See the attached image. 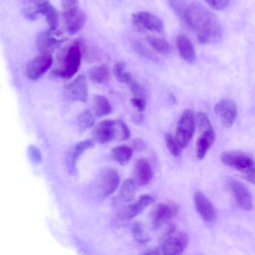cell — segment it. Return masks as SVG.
I'll return each mask as SVG.
<instances>
[{
    "mask_svg": "<svg viewBox=\"0 0 255 255\" xmlns=\"http://www.w3.org/2000/svg\"><path fill=\"white\" fill-rule=\"evenodd\" d=\"M177 15L201 44L213 43L220 39L222 31L217 19L202 5L185 2Z\"/></svg>",
    "mask_w": 255,
    "mask_h": 255,
    "instance_id": "1",
    "label": "cell"
},
{
    "mask_svg": "<svg viewBox=\"0 0 255 255\" xmlns=\"http://www.w3.org/2000/svg\"><path fill=\"white\" fill-rule=\"evenodd\" d=\"M220 159L224 164L240 172L245 180L255 184V161L250 155L242 151H225Z\"/></svg>",
    "mask_w": 255,
    "mask_h": 255,
    "instance_id": "2",
    "label": "cell"
},
{
    "mask_svg": "<svg viewBox=\"0 0 255 255\" xmlns=\"http://www.w3.org/2000/svg\"><path fill=\"white\" fill-rule=\"evenodd\" d=\"M82 52L78 42L70 46L60 58L59 64L54 70L55 75L68 79L79 70L81 63Z\"/></svg>",
    "mask_w": 255,
    "mask_h": 255,
    "instance_id": "3",
    "label": "cell"
},
{
    "mask_svg": "<svg viewBox=\"0 0 255 255\" xmlns=\"http://www.w3.org/2000/svg\"><path fill=\"white\" fill-rule=\"evenodd\" d=\"M195 116L191 109L182 113L176 127L175 139L181 148L186 147L191 141L196 128Z\"/></svg>",
    "mask_w": 255,
    "mask_h": 255,
    "instance_id": "4",
    "label": "cell"
},
{
    "mask_svg": "<svg viewBox=\"0 0 255 255\" xmlns=\"http://www.w3.org/2000/svg\"><path fill=\"white\" fill-rule=\"evenodd\" d=\"M133 26L139 31L161 33L164 26L162 20L157 16L147 11H139L131 16Z\"/></svg>",
    "mask_w": 255,
    "mask_h": 255,
    "instance_id": "5",
    "label": "cell"
},
{
    "mask_svg": "<svg viewBox=\"0 0 255 255\" xmlns=\"http://www.w3.org/2000/svg\"><path fill=\"white\" fill-rule=\"evenodd\" d=\"M120 125L119 120H105L99 123L93 131V137L97 142L106 143L119 139Z\"/></svg>",
    "mask_w": 255,
    "mask_h": 255,
    "instance_id": "6",
    "label": "cell"
},
{
    "mask_svg": "<svg viewBox=\"0 0 255 255\" xmlns=\"http://www.w3.org/2000/svg\"><path fill=\"white\" fill-rule=\"evenodd\" d=\"M63 95L69 101L85 102L88 96L86 77L83 75H80L66 85L64 88Z\"/></svg>",
    "mask_w": 255,
    "mask_h": 255,
    "instance_id": "7",
    "label": "cell"
},
{
    "mask_svg": "<svg viewBox=\"0 0 255 255\" xmlns=\"http://www.w3.org/2000/svg\"><path fill=\"white\" fill-rule=\"evenodd\" d=\"M53 62L51 54H41L31 60L26 66V75L32 80L42 77L51 68Z\"/></svg>",
    "mask_w": 255,
    "mask_h": 255,
    "instance_id": "8",
    "label": "cell"
},
{
    "mask_svg": "<svg viewBox=\"0 0 255 255\" xmlns=\"http://www.w3.org/2000/svg\"><path fill=\"white\" fill-rule=\"evenodd\" d=\"M214 113L225 128L231 127L234 123L237 116V108L232 100L224 99L216 104Z\"/></svg>",
    "mask_w": 255,
    "mask_h": 255,
    "instance_id": "9",
    "label": "cell"
},
{
    "mask_svg": "<svg viewBox=\"0 0 255 255\" xmlns=\"http://www.w3.org/2000/svg\"><path fill=\"white\" fill-rule=\"evenodd\" d=\"M177 212L174 205L161 203L156 205L151 213V220L154 229H159L168 223Z\"/></svg>",
    "mask_w": 255,
    "mask_h": 255,
    "instance_id": "10",
    "label": "cell"
},
{
    "mask_svg": "<svg viewBox=\"0 0 255 255\" xmlns=\"http://www.w3.org/2000/svg\"><path fill=\"white\" fill-rule=\"evenodd\" d=\"M189 238L184 233L176 236H168L163 242L160 249L162 254L177 255L182 254L187 246Z\"/></svg>",
    "mask_w": 255,
    "mask_h": 255,
    "instance_id": "11",
    "label": "cell"
},
{
    "mask_svg": "<svg viewBox=\"0 0 255 255\" xmlns=\"http://www.w3.org/2000/svg\"><path fill=\"white\" fill-rule=\"evenodd\" d=\"M195 209L200 217L207 222H213L217 218L216 210L206 196L201 192H197L194 195Z\"/></svg>",
    "mask_w": 255,
    "mask_h": 255,
    "instance_id": "12",
    "label": "cell"
},
{
    "mask_svg": "<svg viewBox=\"0 0 255 255\" xmlns=\"http://www.w3.org/2000/svg\"><path fill=\"white\" fill-rule=\"evenodd\" d=\"M153 201V199L150 195H142L136 201L124 207L118 216L122 220L132 219L141 213Z\"/></svg>",
    "mask_w": 255,
    "mask_h": 255,
    "instance_id": "13",
    "label": "cell"
},
{
    "mask_svg": "<svg viewBox=\"0 0 255 255\" xmlns=\"http://www.w3.org/2000/svg\"><path fill=\"white\" fill-rule=\"evenodd\" d=\"M230 187L239 206L246 211L253 208V201L251 193L247 187L238 181H232Z\"/></svg>",
    "mask_w": 255,
    "mask_h": 255,
    "instance_id": "14",
    "label": "cell"
},
{
    "mask_svg": "<svg viewBox=\"0 0 255 255\" xmlns=\"http://www.w3.org/2000/svg\"><path fill=\"white\" fill-rule=\"evenodd\" d=\"M120 183V176L118 172L112 168L105 169L101 176L100 186L103 194L108 196L117 189Z\"/></svg>",
    "mask_w": 255,
    "mask_h": 255,
    "instance_id": "15",
    "label": "cell"
},
{
    "mask_svg": "<svg viewBox=\"0 0 255 255\" xmlns=\"http://www.w3.org/2000/svg\"><path fill=\"white\" fill-rule=\"evenodd\" d=\"M67 32L70 35L77 34L84 27L87 16L84 12L79 9L67 13H63Z\"/></svg>",
    "mask_w": 255,
    "mask_h": 255,
    "instance_id": "16",
    "label": "cell"
},
{
    "mask_svg": "<svg viewBox=\"0 0 255 255\" xmlns=\"http://www.w3.org/2000/svg\"><path fill=\"white\" fill-rule=\"evenodd\" d=\"M134 181L139 186L148 184L153 177V171L147 160L144 158L138 159L133 169Z\"/></svg>",
    "mask_w": 255,
    "mask_h": 255,
    "instance_id": "17",
    "label": "cell"
},
{
    "mask_svg": "<svg viewBox=\"0 0 255 255\" xmlns=\"http://www.w3.org/2000/svg\"><path fill=\"white\" fill-rule=\"evenodd\" d=\"M200 132V136L196 143V155L198 159L202 160L214 144L216 135L212 127Z\"/></svg>",
    "mask_w": 255,
    "mask_h": 255,
    "instance_id": "18",
    "label": "cell"
},
{
    "mask_svg": "<svg viewBox=\"0 0 255 255\" xmlns=\"http://www.w3.org/2000/svg\"><path fill=\"white\" fill-rule=\"evenodd\" d=\"M51 31H43L39 33L36 40L37 49L41 54H51L61 41L51 34Z\"/></svg>",
    "mask_w": 255,
    "mask_h": 255,
    "instance_id": "19",
    "label": "cell"
},
{
    "mask_svg": "<svg viewBox=\"0 0 255 255\" xmlns=\"http://www.w3.org/2000/svg\"><path fill=\"white\" fill-rule=\"evenodd\" d=\"M176 42L180 56L189 63L193 62L196 52L191 41L186 35L180 34L176 37Z\"/></svg>",
    "mask_w": 255,
    "mask_h": 255,
    "instance_id": "20",
    "label": "cell"
},
{
    "mask_svg": "<svg viewBox=\"0 0 255 255\" xmlns=\"http://www.w3.org/2000/svg\"><path fill=\"white\" fill-rule=\"evenodd\" d=\"M39 13L41 14L45 17L50 31L52 32L57 29L59 21V15L48 0L44 1L40 5Z\"/></svg>",
    "mask_w": 255,
    "mask_h": 255,
    "instance_id": "21",
    "label": "cell"
},
{
    "mask_svg": "<svg viewBox=\"0 0 255 255\" xmlns=\"http://www.w3.org/2000/svg\"><path fill=\"white\" fill-rule=\"evenodd\" d=\"M92 109L94 115L102 117L112 112V107L109 100L102 95L96 96L93 100Z\"/></svg>",
    "mask_w": 255,
    "mask_h": 255,
    "instance_id": "22",
    "label": "cell"
},
{
    "mask_svg": "<svg viewBox=\"0 0 255 255\" xmlns=\"http://www.w3.org/2000/svg\"><path fill=\"white\" fill-rule=\"evenodd\" d=\"M133 155V148L125 145L113 148L111 156L113 160L121 165L127 164Z\"/></svg>",
    "mask_w": 255,
    "mask_h": 255,
    "instance_id": "23",
    "label": "cell"
},
{
    "mask_svg": "<svg viewBox=\"0 0 255 255\" xmlns=\"http://www.w3.org/2000/svg\"><path fill=\"white\" fill-rule=\"evenodd\" d=\"M135 182L132 178H128L125 179L119 191V196L120 199L125 202L131 201L135 194Z\"/></svg>",
    "mask_w": 255,
    "mask_h": 255,
    "instance_id": "24",
    "label": "cell"
},
{
    "mask_svg": "<svg viewBox=\"0 0 255 255\" xmlns=\"http://www.w3.org/2000/svg\"><path fill=\"white\" fill-rule=\"evenodd\" d=\"M89 78L91 81L97 84H104L110 78L109 68L106 65L92 67L89 71Z\"/></svg>",
    "mask_w": 255,
    "mask_h": 255,
    "instance_id": "25",
    "label": "cell"
},
{
    "mask_svg": "<svg viewBox=\"0 0 255 255\" xmlns=\"http://www.w3.org/2000/svg\"><path fill=\"white\" fill-rule=\"evenodd\" d=\"M146 40L149 45L156 52L162 55L170 52V47L168 42L162 38L148 37Z\"/></svg>",
    "mask_w": 255,
    "mask_h": 255,
    "instance_id": "26",
    "label": "cell"
},
{
    "mask_svg": "<svg viewBox=\"0 0 255 255\" xmlns=\"http://www.w3.org/2000/svg\"><path fill=\"white\" fill-rule=\"evenodd\" d=\"M94 146L93 141L87 139L77 143L72 149L70 153L71 168L74 165L75 161L79 158L81 153L87 149L91 148Z\"/></svg>",
    "mask_w": 255,
    "mask_h": 255,
    "instance_id": "27",
    "label": "cell"
},
{
    "mask_svg": "<svg viewBox=\"0 0 255 255\" xmlns=\"http://www.w3.org/2000/svg\"><path fill=\"white\" fill-rule=\"evenodd\" d=\"M125 67V64L123 62H117L114 67L113 73L118 81L127 84L133 77L130 73L126 71Z\"/></svg>",
    "mask_w": 255,
    "mask_h": 255,
    "instance_id": "28",
    "label": "cell"
},
{
    "mask_svg": "<svg viewBox=\"0 0 255 255\" xmlns=\"http://www.w3.org/2000/svg\"><path fill=\"white\" fill-rule=\"evenodd\" d=\"M46 0H25L24 13L25 16L30 19H35L39 13L41 3Z\"/></svg>",
    "mask_w": 255,
    "mask_h": 255,
    "instance_id": "29",
    "label": "cell"
},
{
    "mask_svg": "<svg viewBox=\"0 0 255 255\" xmlns=\"http://www.w3.org/2000/svg\"><path fill=\"white\" fill-rule=\"evenodd\" d=\"M95 117L93 112L90 110L82 112L77 119V124L80 129L85 130L92 127L95 123Z\"/></svg>",
    "mask_w": 255,
    "mask_h": 255,
    "instance_id": "30",
    "label": "cell"
},
{
    "mask_svg": "<svg viewBox=\"0 0 255 255\" xmlns=\"http://www.w3.org/2000/svg\"><path fill=\"white\" fill-rule=\"evenodd\" d=\"M131 233L134 239L138 243L146 244L151 240L146 233L142 225L139 222L133 223L131 226Z\"/></svg>",
    "mask_w": 255,
    "mask_h": 255,
    "instance_id": "31",
    "label": "cell"
},
{
    "mask_svg": "<svg viewBox=\"0 0 255 255\" xmlns=\"http://www.w3.org/2000/svg\"><path fill=\"white\" fill-rule=\"evenodd\" d=\"M133 47L137 53L141 56L146 58L152 62L158 63L159 59L149 49L145 47L142 43L135 41L133 44Z\"/></svg>",
    "mask_w": 255,
    "mask_h": 255,
    "instance_id": "32",
    "label": "cell"
},
{
    "mask_svg": "<svg viewBox=\"0 0 255 255\" xmlns=\"http://www.w3.org/2000/svg\"><path fill=\"white\" fill-rule=\"evenodd\" d=\"M166 146L169 152L173 156L178 157L181 154V148L178 144L175 138L169 133L165 136Z\"/></svg>",
    "mask_w": 255,
    "mask_h": 255,
    "instance_id": "33",
    "label": "cell"
},
{
    "mask_svg": "<svg viewBox=\"0 0 255 255\" xmlns=\"http://www.w3.org/2000/svg\"><path fill=\"white\" fill-rule=\"evenodd\" d=\"M127 85L128 86L132 93L136 97L145 99V97L146 96L145 89L136 81H135L133 78H132Z\"/></svg>",
    "mask_w": 255,
    "mask_h": 255,
    "instance_id": "34",
    "label": "cell"
},
{
    "mask_svg": "<svg viewBox=\"0 0 255 255\" xmlns=\"http://www.w3.org/2000/svg\"><path fill=\"white\" fill-rule=\"evenodd\" d=\"M63 13L74 11L79 9L78 0H61Z\"/></svg>",
    "mask_w": 255,
    "mask_h": 255,
    "instance_id": "35",
    "label": "cell"
},
{
    "mask_svg": "<svg viewBox=\"0 0 255 255\" xmlns=\"http://www.w3.org/2000/svg\"><path fill=\"white\" fill-rule=\"evenodd\" d=\"M206 2L214 9L221 10L228 5L229 0H204Z\"/></svg>",
    "mask_w": 255,
    "mask_h": 255,
    "instance_id": "36",
    "label": "cell"
},
{
    "mask_svg": "<svg viewBox=\"0 0 255 255\" xmlns=\"http://www.w3.org/2000/svg\"><path fill=\"white\" fill-rule=\"evenodd\" d=\"M132 106L139 112H143L146 108V101L145 99L139 97H134L131 99Z\"/></svg>",
    "mask_w": 255,
    "mask_h": 255,
    "instance_id": "37",
    "label": "cell"
},
{
    "mask_svg": "<svg viewBox=\"0 0 255 255\" xmlns=\"http://www.w3.org/2000/svg\"><path fill=\"white\" fill-rule=\"evenodd\" d=\"M131 145L133 148L137 151H142L146 147L145 142L139 138L133 139L131 141Z\"/></svg>",
    "mask_w": 255,
    "mask_h": 255,
    "instance_id": "38",
    "label": "cell"
},
{
    "mask_svg": "<svg viewBox=\"0 0 255 255\" xmlns=\"http://www.w3.org/2000/svg\"><path fill=\"white\" fill-rule=\"evenodd\" d=\"M132 119L134 123L137 125H138L143 121L144 117L142 115L135 114L133 116Z\"/></svg>",
    "mask_w": 255,
    "mask_h": 255,
    "instance_id": "39",
    "label": "cell"
},
{
    "mask_svg": "<svg viewBox=\"0 0 255 255\" xmlns=\"http://www.w3.org/2000/svg\"><path fill=\"white\" fill-rule=\"evenodd\" d=\"M159 251L158 249H150L148 251H146V252L143 253L144 255H156L159 254Z\"/></svg>",
    "mask_w": 255,
    "mask_h": 255,
    "instance_id": "40",
    "label": "cell"
}]
</instances>
